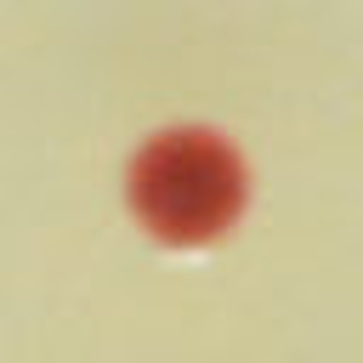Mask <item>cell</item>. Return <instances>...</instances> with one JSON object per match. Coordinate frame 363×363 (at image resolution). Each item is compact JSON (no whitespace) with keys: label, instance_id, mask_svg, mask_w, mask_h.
<instances>
[{"label":"cell","instance_id":"1","mask_svg":"<svg viewBox=\"0 0 363 363\" xmlns=\"http://www.w3.org/2000/svg\"><path fill=\"white\" fill-rule=\"evenodd\" d=\"M130 204L164 244H210L244 204V170L210 130H164L130 164Z\"/></svg>","mask_w":363,"mask_h":363}]
</instances>
